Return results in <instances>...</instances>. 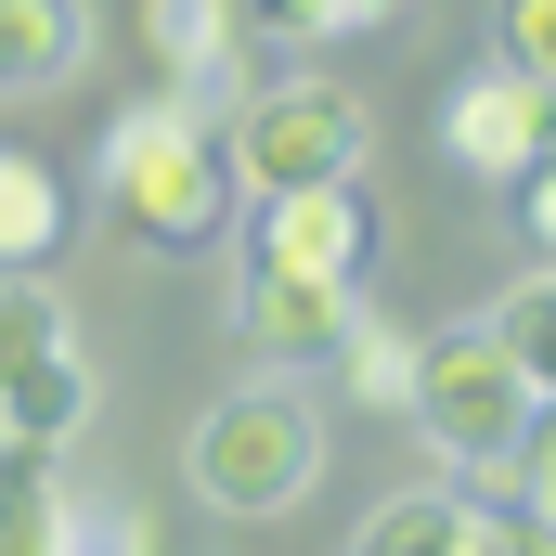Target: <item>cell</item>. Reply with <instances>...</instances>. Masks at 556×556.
<instances>
[{
	"mask_svg": "<svg viewBox=\"0 0 556 556\" xmlns=\"http://www.w3.org/2000/svg\"><path fill=\"white\" fill-rule=\"evenodd\" d=\"M363 260H376V207L363 181H298V194H260V233H247V350L273 363H324L337 324L363 311Z\"/></svg>",
	"mask_w": 556,
	"mask_h": 556,
	"instance_id": "1",
	"label": "cell"
},
{
	"mask_svg": "<svg viewBox=\"0 0 556 556\" xmlns=\"http://www.w3.org/2000/svg\"><path fill=\"white\" fill-rule=\"evenodd\" d=\"M91 181H104L117 233L155 247V260H207V247L233 233V207H247V181H233V130H220L207 104H181V91L117 104V117H104V155H91Z\"/></svg>",
	"mask_w": 556,
	"mask_h": 556,
	"instance_id": "2",
	"label": "cell"
},
{
	"mask_svg": "<svg viewBox=\"0 0 556 556\" xmlns=\"http://www.w3.org/2000/svg\"><path fill=\"white\" fill-rule=\"evenodd\" d=\"M181 479H194L220 518H285V505H311V479H324V415H311L298 389H233V402L194 415Z\"/></svg>",
	"mask_w": 556,
	"mask_h": 556,
	"instance_id": "3",
	"label": "cell"
},
{
	"mask_svg": "<svg viewBox=\"0 0 556 556\" xmlns=\"http://www.w3.org/2000/svg\"><path fill=\"white\" fill-rule=\"evenodd\" d=\"M531 415H544V389L518 376V350H505L492 324L415 337V427H427V453H453L466 479H505L518 440H531Z\"/></svg>",
	"mask_w": 556,
	"mask_h": 556,
	"instance_id": "4",
	"label": "cell"
},
{
	"mask_svg": "<svg viewBox=\"0 0 556 556\" xmlns=\"http://www.w3.org/2000/svg\"><path fill=\"white\" fill-rule=\"evenodd\" d=\"M78 427H91V363L65 337V298L39 273H0V440L65 453Z\"/></svg>",
	"mask_w": 556,
	"mask_h": 556,
	"instance_id": "5",
	"label": "cell"
},
{
	"mask_svg": "<svg viewBox=\"0 0 556 556\" xmlns=\"http://www.w3.org/2000/svg\"><path fill=\"white\" fill-rule=\"evenodd\" d=\"M233 181L298 194V181H363V104L337 78H273L233 104Z\"/></svg>",
	"mask_w": 556,
	"mask_h": 556,
	"instance_id": "6",
	"label": "cell"
},
{
	"mask_svg": "<svg viewBox=\"0 0 556 556\" xmlns=\"http://www.w3.org/2000/svg\"><path fill=\"white\" fill-rule=\"evenodd\" d=\"M544 104H556L544 78H518V65H466V78L440 91V155H453L466 181L505 194V181L544 155Z\"/></svg>",
	"mask_w": 556,
	"mask_h": 556,
	"instance_id": "7",
	"label": "cell"
},
{
	"mask_svg": "<svg viewBox=\"0 0 556 556\" xmlns=\"http://www.w3.org/2000/svg\"><path fill=\"white\" fill-rule=\"evenodd\" d=\"M142 52H155V91L181 104H247V13L233 0H142Z\"/></svg>",
	"mask_w": 556,
	"mask_h": 556,
	"instance_id": "8",
	"label": "cell"
},
{
	"mask_svg": "<svg viewBox=\"0 0 556 556\" xmlns=\"http://www.w3.org/2000/svg\"><path fill=\"white\" fill-rule=\"evenodd\" d=\"M91 65V0H0V91H65Z\"/></svg>",
	"mask_w": 556,
	"mask_h": 556,
	"instance_id": "9",
	"label": "cell"
},
{
	"mask_svg": "<svg viewBox=\"0 0 556 556\" xmlns=\"http://www.w3.org/2000/svg\"><path fill=\"white\" fill-rule=\"evenodd\" d=\"M65 181H52V155H26V142H0V273H39L52 247H65Z\"/></svg>",
	"mask_w": 556,
	"mask_h": 556,
	"instance_id": "10",
	"label": "cell"
},
{
	"mask_svg": "<svg viewBox=\"0 0 556 556\" xmlns=\"http://www.w3.org/2000/svg\"><path fill=\"white\" fill-rule=\"evenodd\" d=\"M324 363H337V389H350L363 415H415V337H402L389 311H350Z\"/></svg>",
	"mask_w": 556,
	"mask_h": 556,
	"instance_id": "11",
	"label": "cell"
},
{
	"mask_svg": "<svg viewBox=\"0 0 556 556\" xmlns=\"http://www.w3.org/2000/svg\"><path fill=\"white\" fill-rule=\"evenodd\" d=\"M65 479H52V453H26V440H0V556H65Z\"/></svg>",
	"mask_w": 556,
	"mask_h": 556,
	"instance_id": "12",
	"label": "cell"
},
{
	"mask_svg": "<svg viewBox=\"0 0 556 556\" xmlns=\"http://www.w3.org/2000/svg\"><path fill=\"white\" fill-rule=\"evenodd\" d=\"M453 531H466V492H389L350 556H453Z\"/></svg>",
	"mask_w": 556,
	"mask_h": 556,
	"instance_id": "13",
	"label": "cell"
},
{
	"mask_svg": "<svg viewBox=\"0 0 556 556\" xmlns=\"http://www.w3.org/2000/svg\"><path fill=\"white\" fill-rule=\"evenodd\" d=\"M247 13V39H376V26H402V0H233Z\"/></svg>",
	"mask_w": 556,
	"mask_h": 556,
	"instance_id": "14",
	"label": "cell"
},
{
	"mask_svg": "<svg viewBox=\"0 0 556 556\" xmlns=\"http://www.w3.org/2000/svg\"><path fill=\"white\" fill-rule=\"evenodd\" d=\"M492 337L518 350L531 389H556V273H518V285H505V298H492Z\"/></svg>",
	"mask_w": 556,
	"mask_h": 556,
	"instance_id": "15",
	"label": "cell"
},
{
	"mask_svg": "<svg viewBox=\"0 0 556 556\" xmlns=\"http://www.w3.org/2000/svg\"><path fill=\"white\" fill-rule=\"evenodd\" d=\"M65 556H155L142 505H65Z\"/></svg>",
	"mask_w": 556,
	"mask_h": 556,
	"instance_id": "16",
	"label": "cell"
},
{
	"mask_svg": "<svg viewBox=\"0 0 556 556\" xmlns=\"http://www.w3.org/2000/svg\"><path fill=\"white\" fill-rule=\"evenodd\" d=\"M505 479L531 492L518 518H531V531H544V544H556V389H544V415H531V440H518V466H505Z\"/></svg>",
	"mask_w": 556,
	"mask_h": 556,
	"instance_id": "17",
	"label": "cell"
},
{
	"mask_svg": "<svg viewBox=\"0 0 556 556\" xmlns=\"http://www.w3.org/2000/svg\"><path fill=\"white\" fill-rule=\"evenodd\" d=\"M505 65L556 91V0H505Z\"/></svg>",
	"mask_w": 556,
	"mask_h": 556,
	"instance_id": "18",
	"label": "cell"
},
{
	"mask_svg": "<svg viewBox=\"0 0 556 556\" xmlns=\"http://www.w3.org/2000/svg\"><path fill=\"white\" fill-rule=\"evenodd\" d=\"M453 556H556L518 505H466V531H453Z\"/></svg>",
	"mask_w": 556,
	"mask_h": 556,
	"instance_id": "19",
	"label": "cell"
},
{
	"mask_svg": "<svg viewBox=\"0 0 556 556\" xmlns=\"http://www.w3.org/2000/svg\"><path fill=\"white\" fill-rule=\"evenodd\" d=\"M505 194H518V220H531V247H556V168H518Z\"/></svg>",
	"mask_w": 556,
	"mask_h": 556,
	"instance_id": "20",
	"label": "cell"
}]
</instances>
